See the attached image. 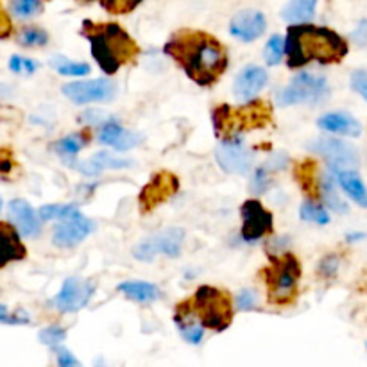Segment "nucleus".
<instances>
[{"label":"nucleus","instance_id":"obj_1","mask_svg":"<svg viewBox=\"0 0 367 367\" xmlns=\"http://www.w3.org/2000/svg\"><path fill=\"white\" fill-rule=\"evenodd\" d=\"M163 54L197 86L210 88L220 81L230 65L228 49L215 36L196 29L172 32L163 45Z\"/></svg>","mask_w":367,"mask_h":367},{"label":"nucleus","instance_id":"obj_2","mask_svg":"<svg viewBox=\"0 0 367 367\" xmlns=\"http://www.w3.org/2000/svg\"><path fill=\"white\" fill-rule=\"evenodd\" d=\"M348 42L328 27L312 24L289 25L285 35V58L290 70L305 68L310 63L333 65L348 56Z\"/></svg>","mask_w":367,"mask_h":367},{"label":"nucleus","instance_id":"obj_3","mask_svg":"<svg viewBox=\"0 0 367 367\" xmlns=\"http://www.w3.org/2000/svg\"><path fill=\"white\" fill-rule=\"evenodd\" d=\"M81 36L88 39L92 56L106 75H115L124 65H131L140 54L137 42L118 24H95L85 20L81 25Z\"/></svg>","mask_w":367,"mask_h":367},{"label":"nucleus","instance_id":"obj_4","mask_svg":"<svg viewBox=\"0 0 367 367\" xmlns=\"http://www.w3.org/2000/svg\"><path fill=\"white\" fill-rule=\"evenodd\" d=\"M270 118V106H266L262 101L244 102L242 108H231L223 104L211 111V124H213L215 137L220 140L228 138H239L249 129L266 127Z\"/></svg>","mask_w":367,"mask_h":367},{"label":"nucleus","instance_id":"obj_5","mask_svg":"<svg viewBox=\"0 0 367 367\" xmlns=\"http://www.w3.org/2000/svg\"><path fill=\"white\" fill-rule=\"evenodd\" d=\"M269 262L270 266L266 269L267 299L276 306L290 305L296 299L299 287L301 262L290 251L269 258Z\"/></svg>","mask_w":367,"mask_h":367},{"label":"nucleus","instance_id":"obj_6","mask_svg":"<svg viewBox=\"0 0 367 367\" xmlns=\"http://www.w3.org/2000/svg\"><path fill=\"white\" fill-rule=\"evenodd\" d=\"M190 305L206 330L220 333L233 321V299L228 290L213 285H201L190 297Z\"/></svg>","mask_w":367,"mask_h":367},{"label":"nucleus","instance_id":"obj_7","mask_svg":"<svg viewBox=\"0 0 367 367\" xmlns=\"http://www.w3.org/2000/svg\"><path fill=\"white\" fill-rule=\"evenodd\" d=\"M330 85L325 75L313 72H297L292 81L276 94V104L280 108H289L297 104H321L328 101Z\"/></svg>","mask_w":367,"mask_h":367},{"label":"nucleus","instance_id":"obj_8","mask_svg":"<svg viewBox=\"0 0 367 367\" xmlns=\"http://www.w3.org/2000/svg\"><path fill=\"white\" fill-rule=\"evenodd\" d=\"M185 244V231L181 228H167L154 235H149L140 242H137L131 249V256L137 262L151 263L156 260V256L163 254V256L176 260L180 258L181 249Z\"/></svg>","mask_w":367,"mask_h":367},{"label":"nucleus","instance_id":"obj_9","mask_svg":"<svg viewBox=\"0 0 367 367\" xmlns=\"http://www.w3.org/2000/svg\"><path fill=\"white\" fill-rule=\"evenodd\" d=\"M97 290V283L90 278L70 276L63 282L61 289L51 299V305L59 313H75L86 309Z\"/></svg>","mask_w":367,"mask_h":367},{"label":"nucleus","instance_id":"obj_10","mask_svg":"<svg viewBox=\"0 0 367 367\" xmlns=\"http://www.w3.org/2000/svg\"><path fill=\"white\" fill-rule=\"evenodd\" d=\"M117 85L110 77L86 79V81H74L61 86V94L79 106L111 102L117 97Z\"/></svg>","mask_w":367,"mask_h":367},{"label":"nucleus","instance_id":"obj_11","mask_svg":"<svg viewBox=\"0 0 367 367\" xmlns=\"http://www.w3.org/2000/svg\"><path fill=\"white\" fill-rule=\"evenodd\" d=\"M240 217H242L240 239L246 244H254L273 233V213L256 197L244 201L240 206Z\"/></svg>","mask_w":367,"mask_h":367},{"label":"nucleus","instance_id":"obj_12","mask_svg":"<svg viewBox=\"0 0 367 367\" xmlns=\"http://www.w3.org/2000/svg\"><path fill=\"white\" fill-rule=\"evenodd\" d=\"M215 160L226 174L247 176L254 168V153L244 144L242 137L220 140L215 149Z\"/></svg>","mask_w":367,"mask_h":367},{"label":"nucleus","instance_id":"obj_13","mask_svg":"<svg viewBox=\"0 0 367 367\" xmlns=\"http://www.w3.org/2000/svg\"><path fill=\"white\" fill-rule=\"evenodd\" d=\"M306 149L310 153L325 158L328 168H356L360 163L359 151L355 149V145L339 140V138H316L306 145Z\"/></svg>","mask_w":367,"mask_h":367},{"label":"nucleus","instance_id":"obj_14","mask_svg":"<svg viewBox=\"0 0 367 367\" xmlns=\"http://www.w3.org/2000/svg\"><path fill=\"white\" fill-rule=\"evenodd\" d=\"M95 230H97V224L85 217L81 211H77L70 219L59 220V224L52 231V244L59 249H74L79 244L85 242Z\"/></svg>","mask_w":367,"mask_h":367},{"label":"nucleus","instance_id":"obj_15","mask_svg":"<svg viewBox=\"0 0 367 367\" xmlns=\"http://www.w3.org/2000/svg\"><path fill=\"white\" fill-rule=\"evenodd\" d=\"M267 31V18L260 9H242L230 20V35L242 43H253Z\"/></svg>","mask_w":367,"mask_h":367},{"label":"nucleus","instance_id":"obj_16","mask_svg":"<svg viewBox=\"0 0 367 367\" xmlns=\"http://www.w3.org/2000/svg\"><path fill=\"white\" fill-rule=\"evenodd\" d=\"M267 82H269V74L266 68L260 65H247L235 77L233 95L242 102L254 101L266 90Z\"/></svg>","mask_w":367,"mask_h":367},{"label":"nucleus","instance_id":"obj_17","mask_svg":"<svg viewBox=\"0 0 367 367\" xmlns=\"http://www.w3.org/2000/svg\"><path fill=\"white\" fill-rule=\"evenodd\" d=\"M8 217L15 230L20 233V237H24V239H35L42 231V220L38 217V211L31 206L29 201L20 199V197L9 201Z\"/></svg>","mask_w":367,"mask_h":367},{"label":"nucleus","instance_id":"obj_18","mask_svg":"<svg viewBox=\"0 0 367 367\" xmlns=\"http://www.w3.org/2000/svg\"><path fill=\"white\" fill-rule=\"evenodd\" d=\"M99 142L102 145L115 149V151L125 153V151H131L137 145H140L142 138L140 135L131 131V129H125L120 122L111 117L99 127Z\"/></svg>","mask_w":367,"mask_h":367},{"label":"nucleus","instance_id":"obj_19","mask_svg":"<svg viewBox=\"0 0 367 367\" xmlns=\"http://www.w3.org/2000/svg\"><path fill=\"white\" fill-rule=\"evenodd\" d=\"M178 190V180L168 172H161V174H156L153 180L149 181L147 185L144 187L140 194V206L144 208L145 211L153 210L156 208L158 204L163 203L165 199L176 194Z\"/></svg>","mask_w":367,"mask_h":367},{"label":"nucleus","instance_id":"obj_20","mask_svg":"<svg viewBox=\"0 0 367 367\" xmlns=\"http://www.w3.org/2000/svg\"><path fill=\"white\" fill-rule=\"evenodd\" d=\"M174 323H176V328L180 332L181 339L185 342L192 344V346H199L204 339V328L201 325L199 317L196 316L194 309L190 305V299L181 301L180 305L176 306V312H174Z\"/></svg>","mask_w":367,"mask_h":367},{"label":"nucleus","instance_id":"obj_21","mask_svg":"<svg viewBox=\"0 0 367 367\" xmlns=\"http://www.w3.org/2000/svg\"><path fill=\"white\" fill-rule=\"evenodd\" d=\"M319 129L340 137L359 138L362 135V124L348 111H330L317 118Z\"/></svg>","mask_w":367,"mask_h":367},{"label":"nucleus","instance_id":"obj_22","mask_svg":"<svg viewBox=\"0 0 367 367\" xmlns=\"http://www.w3.org/2000/svg\"><path fill=\"white\" fill-rule=\"evenodd\" d=\"M27 256L22 237L13 224L0 223V269L13 262H20Z\"/></svg>","mask_w":367,"mask_h":367},{"label":"nucleus","instance_id":"obj_23","mask_svg":"<svg viewBox=\"0 0 367 367\" xmlns=\"http://www.w3.org/2000/svg\"><path fill=\"white\" fill-rule=\"evenodd\" d=\"M335 174L337 185H340L348 197L359 206L367 208V187L355 168H330Z\"/></svg>","mask_w":367,"mask_h":367},{"label":"nucleus","instance_id":"obj_24","mask_svg":"<svg viewBox=\"0 0 367 367\" xmlns=\"http://www.w3.org/2000/svg\"><path fill=\"white\" fill-rule=\"evenodd\" d=\"M117 290L129 301L140 303V305H149L154 303L161 297V289L156 283L151 282H140V280H127V282H120L117 285Z\"/></svg>","mask_w":367,"mask_h":367},{"label":"nucleus","instance_id":"obj_25","mask_svg":"<svg viewBox=\"0 0 367 367\" xmlns=\"http://www.w3.org/2000/svg\"><path fill=\"white\" fill-rule=\"evenodd\" d=\"M319 199L323 201V206L335 213H348L349 206L348 203L340 197L339 190H337V180L335 174L332 170H326L323 176H319Z\"/></svg>","mask_w":367,"mask_h":367},{"label":"nucleus","instance_id":"obj_26","mask_svg":"<svg viewBox=\"0 0 367 367\" xmlns=\"http://www.w3.org/2000/svg\"><path fill=\"white\" fill-rule=\"evenodd\" d=\"M316 8L317 0H289L285 6H283L282 16L287 24H310L316 16Z\"/></svg>","mask_w":367,"mask_h":367},{"label":"nucleus","instance_id":"obj_27","mask_svg":"<svg viewBox=\"0 0 367 367\" xmlns=\"http://www.w3.org/2000/svg\"><path fill=\"white\" fill-rule=\"evenodd\" d=\"M86 144H88V137L85 133H72L59 138L54 144V151L68 167H72L74 161L77 160V154L86 147Z\"/></svg>","mask_w":367,"mask_h":367},{"label":"nucleus","instance_id":"obj_28","mask_svg":"<svg viewBox=\"0 0 367 367\" xmlns=\"http://www.w3.org/2000/svg\"><path fill=\"white\" fill-rule=\"evenodd\" d=\"M49 67L54 72H58L59 75H65V77H86L92 72V67L88 63L74 61V59L65 58L63 54L51 56L49 58Z\"/></svg>","mask_w":367,"mask_h":367},{"label":"nucleus","instance_id":"obj_29","mask_svg":"<svg viewBox=\"0 0 367 367\" xmlns=\"http://www.w3.org/2000/svg\"><path fill=\"white\" fill-rule=\"evenodd\" d=\"M15 39L20 47L42 49L45 47V45H49L51 36H49V32L45 31V29L39 27V25H24V27L18 29Z\"/></svg>","mask_w":367,"mask_h":367},{"label":"nucleus","instance_id":"obj_30","mask_svg":"<svg viewBox=\"0 0 367 367\" xmlns=\"http://www.w3.org/2000/svg\"><path fill=\"white\" fill-rule=\"evenodd\" d=\"M296 178L309 199H319V178H317L316 163L312 160H305L296 168Z\"/></svg>","mask_w":367,"mask_h":367},{"label":"nucleus","instance_id":"obj_31","mask_svg":"<svg viewBox=\"0 0 367 367\" xmlns=\"http://www.w3.org/2000/svg\"><path fill=\"white\" fill-rule=\"evenodd\" d=\"M299 217L301 220L312 224H319V226H326L330 224V213L326 211V208L323 204L317 203L316 199H305L299 208Z\"/></svg>","mask_w":367,"mask_h":367},{"label":"nucleus","instance_id":"obj_32","mask_svg":"<svg viewBox=\"0 0 367 367\" xmlns=\"http://www.w3.org/2000/svg\"><path fill=\"white\" fill-rule=\"evenodd\" d=\"M273 185V172L266 165H258L254 170H251L249 180V192L253 197H260L267 194Z\"/></svg>","mask_w":367,"mask_h":367},{"label":"nucleus","instance_id":"obj_33","mask_svg":"<svg viewBox=\"0 0 367 367\" xmlns=\"http://www.w3.org/2000/svg\"><path fill=\"white\" fill-rule=\"evenodd\" d=\"M79 211L77 204L67 203V204H43L38 210L39 220H65L70 219L72 215Z\"/></svg>","mask_w":367,"mask_h":367},{"label":"nucleus","instance_id":"obj_34","mask_svg":"<svg viewBox=\"0 0 367 367\" xmlns=\"http://www.w3.org/2000/svg\"><path fill=\"white\" fill-rule=\"evenodd\" d=\"M285 58V38L282 35H273L263 47V61L267 67H278Z\"/></svg>","mask_w":367,"mask_h":367},{"label":"nucleus","instance_id":"obj_35","mask_svg":"<svg viewBox=\"0 0 367 367\" xmlns=\"http://www.w3.org/2000/svg\"><path fill=\"white\" fill-rule=\"evenodd\" d=\"M92 160H94L102 170H122V168L133 167V160L117 156V154H111L108 153V151H97V153L92 156Z\"/></svg>","mask_w":367,"mask_h":367},{"label":"nucleus","instance_id":"obj_36","mask_svg":"<svg viewBox=\"0 0 367 367\" xmlns=\"http://www.w3.org/2000/svg\"><path fill=\"white\" fill-rule=\"evenodd\" d=\"M9 11L15 18L29 20L43 11V4L42 0H11Z\"/></svg>","mask_w":367,"mask_h":367},{"label":"nucleus","instance_id":"obj_37","mask_svg":"<svg viewBox=\"0 0 367 367\" xmlns=\"http://www.w3.org/2000/svg\"><path fill=\"white\" fill-rule=\"evenodd\" d=\"M233 306L239 312H258L260 310V297L256 290L242 289L233 297Z\"/></svg>","mask_w":367,"mask_h":367},{"label":"nucleus","instance_id":"obj_38","mask_svg":"<svg viewBox=\"0 0 367 367\" xmlns=\"http://www.w3.org/2000/svg\"><path fill=\"white\" fill-rule=\"evenodd\" d=\"M38 339L42 344L54 349L58 348V346H61L63 340L67 339V330L63 328L61 325H49L43 330H39Z\"/></svg>","mask_w":367,"mask_h":367},{"label":"nucleus","instance_id":"obj_39","mask_svg":"<svg viewBox=\"0 0 367 367\" xmlns=\"http://www.w3.org/2000/svg\"><path fill=\"white\" fill-rule=\"evenodd\" d=\"M8 67L13 74L18 75H32L38 72L39 63L32 58H25V56L13 54L8 61Z\"/></svg>","mask_w":367,"mask_h":367},{"label":"nucleus","instance_id":"obj_40","mask_svg":"<svg viewBox=\"0 0 367 367\" xmlns=\"http://www.w3.org/2000/svg\"><path fill=\"white\" fill-rule=\"evenodd\" d=\"M340 269V258L337 253H328L321 258L319 263H317V274H319L323 280H333V278L339 274Z\"/></svg>","mask_w":367,"mask_h":367},{"label":"nucleus","instance_id":"obj_41","mask_svg":"<svg viewBox=\"0 0 367 367\" xmlns=\"http://www.w3.org/2000/svg\"><path fill=\"white\" fill-rule=\"evenodd\" d=\"M142 2L144 0H101L102 8L113 15H125V13L135 11Z\"/></svg>","mask_w":367,"mask_h":367},{"label":"nucleus","instance_id":"obj_42","mask_svg":"<svg viewBox=\"0 0 367 367\" xmlns=\"http://www.w3.org/2000/svg\"><path fill=\"white\" fill-rule=\"evenodd\" d=\"M289 246L290 242L287 237H270V239H267L266 244L267 258L280 256V254H283L285 251H289Z\"/></svg>","mask_w":367,"mask_h":367},{"label":"nucleus","instance_id":"obj_43","mask_svg":"<svg viewBox=\"0 0 367 367\" xmlns=\"http://www.w3.org/2000/svg\"><path fill=\"white\" fill-rule=\"evenodd\" d=\"M54 352H56V362H58V367H82V363L79 362L77 356H75L68 348L58 346V348H54Z\"/></svg>","mask_w":367,"mask_h":367},{"label":"nucleus","instance_id":"obj_44","mask_svg":"<svg viewBox=\"0 0 367 367\" xmlns=\"http://www.w3.org/2000/svg\"><path fill=\"white\" fill-rule=\"evenodd\" d=\"M349 85L367 102V70H355L349 77Z\"/></svg>","mask_w":367,"mask_h":367},{"label":"nucleus","instance_id":"obj_45","mask_svg":"<svg viewBox=\"0 0 367 367\" xmlns=\"http://www.w3.org/2000/svg\"><path fill=\"white\" fill-rule=\"evenodd\" d=\"M29 323H31V316H29V312L27 310L20 309V310H9L2 325L22 326V325H29Z\"/></svg>","mask_w":367,"mask_h":367},{"label":"nucleus","instance_id":"obj_46","mask_svg":"<svg viewBox=\"0 0 367 367\" xmlns=\"http://www.w3.org/2000/svg\"><path fill=\"white\" fill-rule=\"evenodd\" d=\"M289 163H290V160L285 153H273L269 158H267L266 163L263 165H266V167L274 174V172H278V170H283V168H285Z\"/></svg>","mask_w":367,"mask_h":367},{"label":"nucleus","instance_id":"obj_47","mask_svg":"<svg viewBox=\"0 0 367 367\" xmlns=\"http://www.w3.org/2000/svg\"><path fill=\"white\" fill-rule=\"evenodd\" d=\"M81 120L88 125H101L108 120L101 110H86L85 115H81Z\"/></svg>","mask_w":367,"mask_h":367},{"label":"nucleus","instance_id":"obj_48","mask_svg":"<svg viewBox=\"0 0 367 367\" xmlns=\"http://www.w3.org/2000/svg\"><path fill=\"white\" fill-rule=\"evenodd\" d=\"M352 38L356 45H366L367 43V20H362V22L356 25V29L353 31Z\"/></svg>","mask_w":367,"mask_h":367},{"label":"nucleus","instance_id":"obj_49","mask_svg":"<svg viewBox=\"0 0 367 367\" xmlns=\"http://www.w3.org/2000/svg\"><path fill=\"white\" fill-rule=\"evenodd\" d=\"M11 32H13L11 20H9L8 15L0 13V39L9 38V36H11Z\"/></svg>","mask_w":367,"mask_h":367},{"label":"nucleus","instance_id":"obj_50","mask_svg":"<svg viewBox=\"0 0 367 367\" xmlns=\"http://www.w3.org/2000/svg\"><path fill=\"white\" fill-rule=\"evenodd\" d=\"M363 239H366V233H360V231L346 235V240H348V242H360V240H363Z\"/></svg>","mask_w":367,"mask_h":367},{"label":"nucleus","instance_id":"obj_51","mask_svg":"<svg viewBox=\"0 0 367 367\" xmlns=\"http://www.w3.org/2000/svg\"><path fill=\"white\" fill-rule=\"evenodd\" d=\"M13 163L9 158H6V160H0V172H11L13 170Z\"/></svg>","mask_w":367,"mask_h":367},{"label":"nucleus","instance_id":"obj_52","mask_svg":"<svg viewBox=\"0 0 367 367\" xmlns=\"http://www.w3.org/2000/svg\"><path fill=\"white\" fill-rule=\"evenodd\" d=\"M8 312H9L8 306L2 305V303H0V325L4 323V319H6V316H8Z\"/></svg>","mask_w":367,"mask_h":367},{"label":"nucleus","instance_id":"obj_53","mask_svg":"<svg viewBox=\"0 0 367 367\" xmlns=\"http://www.w3.org/2000/svg\"><path fill=\"white\" fill-rule=\"evenodd\" d=\"M6 94H9V86H6L4 82H0V97H4Z\"/></svg>","mask_w":367,"mask_h":367},{"label":"nucleus","instance_id":"obj_54","mask_svg":"<svg viewBox=\"0 0 367 367\" xmlns=\"http://www.w3.org/2000/svg\"><path fill=\"white\" fill-rule=\"evenodd\" d=\"M197 274H199V270H187V273H185V278L192 280V278H196Z\"/></svg>","mask_w":367,"mask_h":367},{"label":"nucleus","instance_id":"obj_55","mask_svg":"<svg viewBox=\"0 0 367 367\" xmlns=\"http://www.w3.org/2000/svg\"><path fill=\"white\" fill-rule=\"evenodd\" d=\"M94 367H110V366H108V363H106L102 359H97L94 362Z\"/></svg>","mask_w":367,"mask_h":367},{"label":"nucleus","instance_id":"obj_56","mask_svg":"<svg viewBox=\"0 0 367 367\" xmlns=\"http://www.w3.org/2000/svg\"><path fill=\"white\" fill-rule=\"evenodd\" d=\"M2 206H4V201H2V197H0V210H2Z\"/></svg>","mask_w":367,"mask_h":367}]
</instances>
